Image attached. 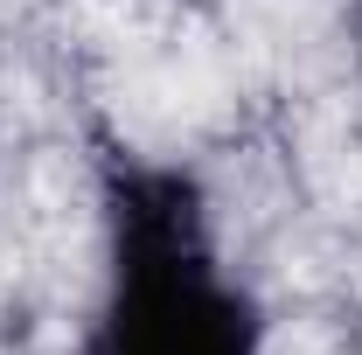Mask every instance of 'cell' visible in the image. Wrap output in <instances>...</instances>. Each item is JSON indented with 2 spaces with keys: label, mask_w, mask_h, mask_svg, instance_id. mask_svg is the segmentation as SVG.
Listing matches in <instances>:
<instances>
[{
  "label": "cell",
  "mask_w": 362,
  "mask_h": 355,
  "mask_svg": "<svg viewBox=\"0 0 362 355\" xmlns=\"http://www.w3.org/2000/svg\"><path fill=\"white\" fill-rule=\"evenodd\" d=\"M105 216L112 300L84 355H258V313L216 272L195 181L112 153Z\"/></svg>",
  "instance_id": "obj_1"
}]
</instances>
